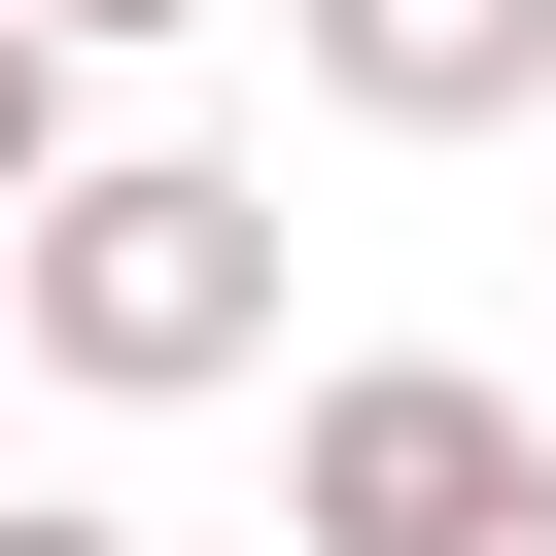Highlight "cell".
I'll return each instance as SVG.
<instances>
[{
	"label": "cell",
	"mask_w": 556,
	"mask_h": 556,
	"mask_svg": "<svg viewBox=\"0 0 556 556\" xmlns=\"http://www.w3.org/2000/svg\"><path fill=\"white\" fill-rule=\"evenodd\" d=\"M0 348L104 382V417H208V382H278V208H243L208 139H70V174L0 208Z\"/></svg>",
	"instance_id": "obj_1"
},
{
	"label": "cell",
	"mask_w": 556,
	"mask_h": 556,
	"mask_svg": "<svg viewBox=\"0 0 556 556\" xmlns=\"http://www.w3.org/2000/svg\"><path fill=\"white\" fill-rule=\"evenodd\" d=\"M278 521H313V556H556V417L452 382V348H348V382L278 417Z\"/></svg>",
	"instance_id": "obj_2"
},
{
	"label": "cell",
	"mask_w": 556,
	"mask_h": 556,
	"mask_svg": "<svg viewBox=\"0 0 556 556\" xmlns=\"http://www.w3.org/2000/svg\"><path fill=\"white\" fill-rule=\"evenodd\" d=\"M278 35H313L348 139H521L556 104V0H278Z\"/></svg>",
	"instance_id": "obj_3"
},
{
	"label": "cell",
	"mask_w": 556,
	"mask_h": 556,
	"mask_svg": "<svg viewBox=\"0 0 556 556\" xmlns=\"http://www.w3.org/2000/svg\"><path fill=\"white\" fill-rule=\"evenodd\" d=\"M35 174H70V35L0 0V208H35Z\"/></svg>",
	"instance_id": "obj_4"
},
{
	"label": "cell",
	"mask_w": 556,
	"mask_h": 556,
	"mask_svg": "<svg viewBox=\"0 0 556 556\" xmlns=\"http://www.w3.org/2000/svg\"><path fill=\"white\" fill-rule=\"evenodd\" d=\"M0 556H139V521H104V486H0Z\"/></svg>",
	"instance_id": "obj_5"
},
{
	"label": "cell",
	"mask_w": 556,
	"mask_h": 556,
	"mask_svg": "<svg viewBox=\"0 0 556 556\" xmlns=\"http://www.w3.org/2000/svg\"><path fill=\"white\" fill-rule=\"evenodd\" d=\"M35 35H70V70H104V35H208V0H35Z\"/></svg>",
	"instance_id": "obj_6"
},
{
	"label": "cell",
	"mask_w": 556,
	"mask_h": 556,
	"mask_svg": "<svg viewBox=\"0 0 556 556\" xmlns=\"http://www.w3.org/2000/svg\"><path fill=\"white\" fill-rule=\"evenodd\" d=\"M0 382H35V348H0Z\"/></svg>",
	"instance_id": "obj_7"
}]
</instances>
